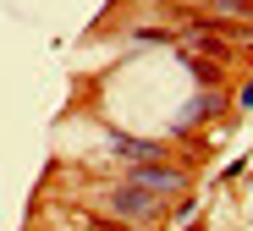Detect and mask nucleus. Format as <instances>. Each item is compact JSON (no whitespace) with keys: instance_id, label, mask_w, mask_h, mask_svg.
<instances>
[{"instance_id":"1","label":"nucleus","mask_w":253,"mask_h":231,"mask_svg":"<svg viewBox=\"0 0 253 231\" xmlns=\"http://www.w3.org/2000/svg\"><path fill=\"white\" fill-rule=\"evenodd\" d=\"M132 182H138V187H149V193H171V187H182V176H176L171 165H138Z\"/></svg>"},{"instance_id":"2","label":"nucleus","mask_w":253,"mask_h":231,"mask_svg":"<svg viewBox=\"0 0 253 231\" xmlns=\"http://www.w3.org/2000/svg\"><path fill=\"white\" fill-rule=\"evenodd\" d=\"M154 204H160V193H149V187H121L116 193V209H126V215H154Z\"/></svg>"}]
</instances>
